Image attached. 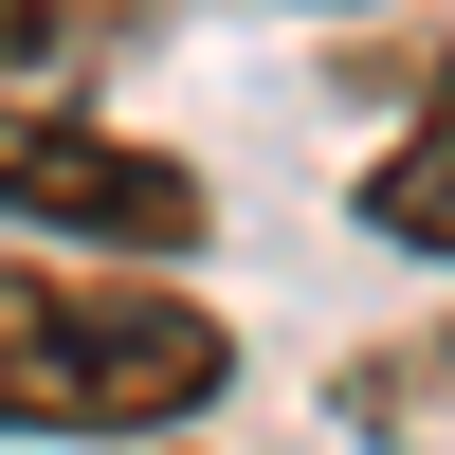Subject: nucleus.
Here are the masks:
<instances>
[{"label": "nucleus", "instance_id": "f257e3e1", "mask_svg": "<svg viewBox=\"0 0 455 455\" xmlns=\"http://www.w3.org/2000/svg\"><path fill=\"white\" fill-rule=\"evenodd\" d=\"M237 383V328L164 274L0 255V437H182Z\"/></svg>", "mask_w": 455, "mask_h": 455}, {"label": "nucleus", "instance_id": "f03ea898", "mask_svg": "<svg viewBox=\"0 0 455 455\" xmlns=\"http://www.w3.org/2000/svg\"><path fill=\"white\" fill-rule=\"evenodd\" d=\"M0 219L146 274V255H201V164L146 128H92L73 92H0Z\"/></svg>", "mask_w": 455, "mask_h": 455}, {"label": "nucleus", "instance_id": "7ed1b4c3", "mask_svg": "<svg viewBox=\"0 0 455 455\" xmlns=\"http://www.w3.org/2000/svg\"><path fill=\"white\" fill-rule=\"evenodd\" d=\"M364 237H401V255H437V274H455V73L383 128V164H364Z\"/></svg>", "mask_w": 455, "mask_h": 455}, {"label": "nucleus", "instance_id": "20e7f679", "mask_svg": "<svg viewBox=\"0 0 455 455\" xmlns=\"http://www.w3.org/2000/svg\"><path fill=\"white\" fill-rule=\"evenodd\" d=\"M109 36H146V0H0V92H73Z\"/></svg>", "mask_w": 455, "mask_h": 455}]
</instances>
